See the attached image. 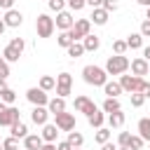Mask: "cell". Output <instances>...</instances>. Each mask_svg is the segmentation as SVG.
<instances>
[{"label": "cell", "mask_w": 150, "mask_h": 150, "mask_svg": "<svg viewBox=\"0 0 150 150\" xmlns=\"http://www.w3.org/2000/svg\"><path fill=\"white\" fill-rule=\"evenodd\" d=\"M82 77L87 84H94V87H103L108 82V73L98 66H84L82 68Z\"/></svg>", "instance_id": "6da1fadb"}, {"label": "cell", "mask_w": 150, "mask_h": 150, "mask_svg": "<svg viewBox=\"0 0 150 150\" xmlns=\"http://www.w3.org/2000/svg\"><path fill=\"white\" fill-rule=\"evenodd\" d=\"M108 75H124L129 70V59L124 54H115L105 61V68H103Z\"/></svg>", "instance_id": "7a4b0ae2"}, {"label": "cell", "mask_w": 150, "mask_h": 150, "mask_svg": "<svg viewBox=\"0 0 150 150\" xmlns=\"http://www.w3.org/2000/svg\"><path fill=\"white\" fill-rule=\"evenodd\" d=\"M35 30H38V38H52V33H54V19L49 14H38Z\"/></svg>", "instance_id": "3957f363"}, {"label": "cell", "mask_w": 150, "mask_h": 150, "mask_svg": "<svg viewBox=\"0 0 150 150\" xmlns=\"http://www.w3.org/2000/svg\"><path fill=\"white\" fill-rule=\"evenodd\" d=\"M89 30H91V21L89 19H77L73 23V28L68 30V35L73 38V42H80V40H84L89 35Z\"/></svg>", "instance_id": "277c9868"}, {"label": "cell", "mask_w": 150, "mask_h": 150, "mask_svg": "<svg viewBox=\"0 0 150 150\" xmlns=\"http://www.w3.org/2000/svg\"><path fill=\"white\" fill-rule=\"evenodd\" d=\"M141 84H143V77H136V75H120V87H122V91H127V94H134V91L141 94Z\"/></svg>", "instance_id": "5b68a950"}, {"label": "cell", "mask_w": 150, "mask_h": 150, "mask_svg": "<svg viewBox=\"0 0 150 150\" xmlns=\"http://www.w3.org/2000/svg\"><path fill=\"white\" fill-rule=\"evenodd\" d=\"M54 117H56L54 124H56L59 131H75V115H73V112H66V110H63V112H59V115H54Z\"/></svg>", "instance_id": "8992f818"}, {"label": "cell", "mask_w": 150, "mask_h": 150, "mask_svg": "<svg viewBox=\"0 0 150 150\" xmlns=\"http://www.w3.org/2000/svg\"><path fill=\"white\" fill-rule=\"evenodd\" d=\"M26 98H28L33 105H45V108H47V103H49L47 91H42L40 87H30V89L26 91Z\"/></svg>", "instance_id": "52a82bcc"}, {"label": "cell", "mask_w": 150, "mask_h": 150, "mask_svg": "<svg viewBox=\"0 0 150 150\" xmlns=\"http://www.w3.org/2000/svg\"><path fill=\"white\" fill-rule=\"evenodd\" d=\"M2 21H5V26H7V28H19V26L23 23V14H21L19 9H14V7H12V9H7V12H5Z\"/></svg>", "instance_id": "ba28073f"}, {"label": "cell", "mask_w": 150, "mask_h": 150, "mask_svg": "<svg viewBox=\"0 0 150 150\" xmlns=\"http://www.w3.org/2000/svg\"><path fill=\"white\" fill-rule=\"evenodd\" d=\"M73 23H75V19H73V14L70 12H59L56 14V19H54V28H59V30H70L73 28Z\"/></svg>", "instance_id": "9c48e42d"}, {"label": "cell", "mask_w": 150, "mask_h": 150, "mask_svg": "<svg viewBox=\"0 0 150 150\" xmlns=\"http://www.w3.org/2000/svg\"><path fill=\"white\" fill-rule=\"evenodd\" d=\"M75 110H77V112H84V115L89 117V115L96 112L98 108L94 105V101H91L89 96H77V98H75Z\"/></svg>", "instance_id": "30bf717a"}, {"label": "cell", "mask_w": 150, "mask_h": 150, "mask_svg": "<svg viewBox=\"0 0 150 150\" xmlns=\"http://www.w3.org/2000/svg\"><path fill=\"white\" fill-rule=\"evenodd\" d=\"M129 68H131V73L136 75V77H143V75H148V70H150V63L141 56V59H134V61H129Z\"/></svg>", "instance_id": "8fae6325"}, {"label": "cell", "mask_w": 150, "mask_h": 150, "mask_svg": "<svg viewBox=\"0 0 150 150\" xmlns=\"http://www.w3.org/2000/svg\"><path fill=\"white\" fill-rule=\"evenodd\" d=\"M14 122H19V108L7 105V110L0 115V127H12Z\"/></svg>", "instance_id": "7c38bea8"}, {"label": "cell", "mask_w": 150, "mask_h": 150, "mask_svg": "<svg viewBox=\"0 0 150 150\" xmlns=\"http://www.w3.org/2000/svg\"><path fill=\"white\" fill-rule=\"evenodd\" d=\"M30 120H33L35 124L45 127V124H47V120H49V110H47L45 105H35V108H33V112H30Z\"/></svg>", "instance_id": "4fadbf2b"}, {"label": "cell", "mask_w": 150, "mask_h": 150, "mask_svg": "<svg viewBox=\"0 0 150 150\" xmlns=\"http://www.w3.org/2000/svg\"><path fill=\"white\" fill-rule=\"evenodd\" d=\"M40 136H42V141H45V143H56V136H59L56 124H49V122H47V124L42 127V134H40Z\"/></svg>", "instance_id": "5bb4252c"}, {"label": "cell", "mask_w": 150, "mask_h": 150, "mask_svg": "<svg viewBox=\"0 0 150 150\" xmlns=\"http://www.w3.org/2000/svg\"><path fill=\"white\" fill-rule=\"evenodd\" d=\"M45 145V141H42V136H38V134H28L26 138H23V148L26 150H40Z\"/></svg>", "instance_id": "9a60e30c"}, {"label": "cell", "mask_w": 150, "mask_h": 150, "mask_svg": "<svg viewBox=\"0 0 150 150\" xmlns=\"http://www.w3.org/2000/svg\"><path fill=\"white\" fill-rule=\"evenodd\" d=\"M89 21H94L96 26H105V23H108V12H105L103 7H96V9H91Z\"/></svg>", "instance_id": "2e32d148"}, {"label": "cell", "mask_w": 150, "mask_h": 150, "mask_svg": "<svg viewBox=\"0 0 150 150\" xmlns=\"http://www.w3.org/2000/svg\"><path fill=\"white\" fill-rule=\"evenodd\" d=\"M47 110H49V115H59V112H63L66 110V98H49V103H47Z\"/></svg>", "instance_id": "e0dca14e"}, {"label": "cell", "mask_w": 150, "mask_h": 150, "mask_svg": "<svg viewBox=\"0 0 150 150\" xmlns=\"http://www.w3.org/2000/svg\"><path fill=\"white\" fill-rule=\"evenodd\" d=\"M103 94H105V98H117V96L122 94L120 82H105V84H103Z\"/></svg>", "instance_id": "ac0fdd59"}, {"label": "cell", "mask_w": 150, "mask_h": 150, "mask_svg": "<svg viewBox=\"0 0 150 150\" xmlns=\"http://www.w3.org/2000/svg\"><path fill=\"white\" fill-rule=\"evenodd\" d=\"M82 47H84V52H96L98 47H101V40H98V35H87L84 40H82Z\"/></svg>", "instance_id": "d6986e66"}, {"label": "cell", "mask_w": 150, "mask_h": 150, "mask_svg": "<svg viewBox=\"0 0 150 150\" xmlns=\"http://www.w3.org/2000/svg\"><path fill=\"white\" fill-rule=\"evenodd\" d=\"M108 124H110V129H117V127H122V124H124V112H122V110L108 112Z\"/></svg>", "instance_id": "ffe728a7"}, {"label": "cell", "mask_w": 150, "mask_h": 150, "mask_svg": "<svg viewBox=\"0 0 150 150\" xmlns=\"http://www.w3.org/2000/svg\"><path fill=\"white\" fill-rule=\"evenodd\" d=\"M138 136L143 141H150V117H141L138 120Z\"/></svg>", "instance_id": "44dd1931"}, {"label": "cell", "mask_w": 150, "mask_h": 150, "mask_svg": "<svg viewBox=\"0 0 150 150\" xmlns=\"http://www.w3.org/2000/svg\"><path fill=\"white\" fill-rule=\"evenodd\" d=\"M9 129H12V136H14V138H26V136H28V127H26L21 120H19V122H14Z\"/></svg>", "instance_id": "7402d4cb"}, {"label": "cell", "mask_w": 150, "mask_h": 150, "mask_svg": "<svg viewBox=\"0 0 150 150\" xmlns=\"http://www.w3.org/2000/svg\"><path fill=\"white\" fill-rule=\"evenodd\" d=\"M124 42H127L129 49H141V47H143V35H141V33H131Z\"/></svg>", "instance_id": "603a6c76"}, {"label": "cell", "mask_w": 150, "mask_h": 150, "mask_svg": "<svg viewBox=\"0 0 150 150\" xmlns=\"http://www.w3.org/2000/svg\"><path fill=\"white\" fill-rule=\"evenodd\" d=\"M56 87V77H52V75H42L40 77V89L42 91H52Z\"/></svg>", "instance_id": "cb8c5ba5"}, {"label": "cell", "mask_w": 150, "mask_h": 150, "mask_svg": "<svg viewBox=\"0 0 150 150\" xmlns=\"http://www.w3.org/2000/svg\"><path fill=\"white\" fill-rule=\"evenodd\" d=\"M87 120H89V124H91L94 129H101V127H103V120H105V115H103L101 110H96V112H91Z\"/></svg>", "instance_id": "d4e9b609"}, {"label": "cell", "mask_w": 150, "mask_h": 150, "mask_svg": "<svg viewBox=\"0 0 150 150\" xmlns=\"http://www.w3.org/2000/svg\"><path fill=\"white\" fill-rule=\"evenodd\" d=\"M73 148H82V143H84V136L80 134V131H68V138H66Z\"/></svg>", "instance_id": "484cf974"}, {"label": "cell", "mask_w": 150, "mask_h": 150, "mask_svg": "<svg viewBox=\"0 0 150 150\" xmlns=\"http://www.w3.org/2000/svg\"><path fill=\"white\" fill-rule=\"evenodd\" d=\"M19 56H21V54H19L16 49H12L9 45H7L5 49H2V59H5L7 63H14V61H19Z\"/></svg>", "instance_id": "4316f807"}, {"label": "cell", "mask_w": 150, "mask_h": 150, "mask_svg": "<svg viewBox=\"0 0 150 150\" xmlns=\"http://www.w3.org/2000/svg\"><path fill=\"white\" fill-rule=\"evenodd\" d=\"M94 141H96L98 145H103V143H108V141H110V129H105V127H101V129H96V136H94Z\"/></svg>", "instance_id": "83f0119b"}, {"label": "cell", "mask_w": 150, "mask_h": 150, "mask_svg": "<svg viewBox=\"0 0 150 150\" xmlns=\"http://www.w3.org/2000/svg\"><path fill=\"white\" fill-rule=\"evenodd\" d=\"M84 54V47H82V42H73L70 47H68V56L70 59H80Z\"/></svg>", "instance_id": "f1b7e54d"}, {"label": "cell", "mask_w": 150, "mask_h": 150, "mask_svg": "<svg viewBox=\"0 0 150 150\" xmlns=\"http://www.w3.org/2000/svg\"><path fill=\"white\" fill-rule=\"evenodd\" d=\"M0 101L5 103V105H12L14 101H16V94H14V89H5V91H0Z\"/></svg>", "instance_id": "f546056e"}, {"label": "cell", "mask_w": 150, "mask_h": 150, "mask_svg": "<svg viewBox=\"0 0 150 150\" xmlns=\"http://www.w3.org/2000/svg\"><path fill=\"white\" fill-rule=\"evenodd\" d=\"M115 110H122L120 101L117 98H105L103 101V112H115Z\"/></svg>", "instance_id": "4dcf8cb0"}, {"label": "cell", "mask_w": 150, "mask_h": 150, "mask_svg": "<svg viewBox=\"0 0 150 150\" xmlns=\"http://www.w3.org/2000/svg\"><path fill=\"white\" fill-rule=\"evenodd\" d=\"M56 42H59V47L68 49V47L73 45V38L68 35V30H61V33H59V38H56Z\"/></svg>", "instance_id": "1f68e13d"}, {"label": "cell", "mask_w": 150, "mask_h": 150, "mask_svg": "<svg viewBox=\"0 0 150 150\" xmlns=\"http://www.w3.org/2000/svg\"><path fill=\"white\" fill-rule=\"evenodd\" d=\"M2 150H19V138H14V136L5 138L2 141Z\"/></svg>", "instance_id": "d6a6232c"}, {"label": "cell", "mask_w": 150, "mask_h": 150, "mask_svg": "<svg viewBox=\"0 0 150 150\" xmlns=\"http://www.w3.org/2000/svg\"><path fill=\"white\" fill-rule=\"evenodd\" d=\"M56 84L70 87V84H73V75H70V73H59V75H56Z\"/></svg>", "instance_id": "836d02e7"}, {"label": "cell", "mask_w": 150, "mask_h": 150, "mask_svg": "<svg viewBox=\"0 0 150 150\" xmlns=\"http://www.w3.org/2000/svg\"><path fill=\"white\" fill-rule=\"evenodd\" d=\"M127 148H129V150H141V148H143V138H141V136H131Z\"/></svg>", "instance_id": "e575fe53"}, {"label": "cell", "mask_w": 150, "mask_h": 150, "mask_svg": "<svg viewBox=\"0 0 150 150\" xmlns=\"http://www.w3.org/2000/svg\"><path fill=\"white\" fill-rule=\"evenodd\" d=\"M47 5H49V9H52V12H56V14H59V12H63V7H66V0H49Z\"/></svg>", "instance_id": "d590c367"}, {"label": "cell", "mask_w": 150, "mask_h": 150, "mask_svg": "<svg viewBox=\"0 0 150 150\" xmlns=\"http://www.w3.org/2000/svg\"><path fill=\"white\" fill-rule=\"evenodd\" d=\"M127 49H129V47H127L124 40H115V42H112V52H115V54H124Z\"/></svg>", "instance_id": "8d00e7d4"}, {"label": "cell", "mask_w": 150, "mask_h": 150, "mask_svg": "<svg viewBox=\"0 0 150 150\" xmlns=\"http://www.w3.org/2000/svg\"><path fill=\"white\" fill-rule=\"evenodd\" d=\"M129 96H131V105H134V108H141V105H143V101H145V96H143V94H138V91H134V94H129Z\"/></svg>", "instance_id": "74e56055"}, {"label": "cell", "mask_w": 150, "mask_h": 150, "mask_svg": "<svg viewBox=\"0 0 150 150\" xmlns=\"http://www.w3.org/2000/svg\"><path fill=\"white\" fill-rule=\"evenodd\" d=\"M9 77V63L0 56V80H7Z\"/></svg>", "instance_id": "f35d334b"}, {"label": "cell", "mask_w": 150, "mask_h": 150, "mask_svg": "<svg viewBox=\"0 0 150 150\" xmlns=\"http://www.w3.org/2000/svg\"><path fill=\"white\" fill-rule=\"evenodd\" d=\"M9 47H12V49H16V52L21 54V52H23V47H26V42H23L21 38H12V42H9Z\"/></svg>", "instance_id": "ab89813d"}, {"label": "cell", "mask_w": 150, "mask_h": 150, "mask_svg": "<svg viewBox=\"0 0 150 150\" xmlns=\"http://www.w3.org/2000/svg\"><path fill=\"white\" fill-rule=\"evenodd\" d=\"M54 89H56V96H59V98H66V96H70V87H66V84H56Z\"/></svg>", "instance_id": "60d3db41"}, {"label": "cell", "mask_w": 150, "mask_h": 150, "mask_svg": "<svg viewBox=\"0 0 150 150\" xmlns=\"http://www.w3.org/2000/svg\"><path fill=\"white\" fill-rule=\"evenodd\" d=\"M129 138H131V134H129V131H122L120 138H117V145H120V148H127V145H129Z\"/></svg>", "instance_id": "b9f144b4"}, {"label": "cell", "mask_w": 150, "mask_h": 150, "mask_svg": "<svg viewBox=\"0 0 150 150\" xmlns=\"http://www.w3.org/2000/svg\"><path fill=\"white\" fill-rule=\"evenodd\" d=\"M101 7L110 14V12H115V9H117V2H115V0H103V5H101Z\"/></svg>", "instance_id": "7bdbcfd3"}, {"label": "cell", "mask_w": 150, "mask_h": 150, "mask_svg": "<svg viewBox=\"0 0 150 150\" xmlns=\"http://www.w3.org/2000/svg\"><path fill=\"white\" fill-rule=\"evenodd\" d=\"M66 2H68V7H70L73 12H77V9L84 7V0H66Z\"/></svg>", "instance_id": "ee69618b"}, {"label": "cell", "mask_w": 150, "mask_h": 150, "mask_svg": "<svg viewBox=\"0 0 150 150\" xmlns=\"http://www.w3.org/2000/svg\"><path fill=\"white\" fill-rule=\"evenodd\" d=\"M138 33H141L143 38H150V21H148V19L141 23V30H138Z\"/></svg>", "instance_id": "f6af8a7d"}, {"label": "cell", "mask_w": 150, "mask_h": 150, "mask_svg": "<svg viewBox=\"0 0 150 150\" xmlns=\"http://www.w3.org/2000/svg\"><path fill=\"white\" fill-rule=\"evenodd\" d=\"M141 94H143L145 98H150V82H145V80H143V84H141Z\"/></svg>", "instance_id": "bcb514c9"}, {"label": "cell", "mask_w": 150, "mask_h": 150, "mask_svg": "<svg viewBox=\"0 0 150 150\" xmlns=\"http://www.w3.org/2000/svg\"><path fill=\"white\" fill-rule=\"evenodd\" d=\"M84 5H89L91 9H96V7H101V5H103V0H84Z\"/></svg>", "instance_id": "7dc6e473"}, {"label": "cell", "mask_w": 150, "mask_h": 150, "mask_svg": "<svg viewBox=\"0 0 150 150\" xmlns=\"http://www.w3.org/2000/svg\"><path fill=\"white\" fill-rule=\"evenodd\" d=\"M56 150H73V145H70L68 141H61V143L56 145Z\"/></svg>", "instance_id": "c3c4849f"}, {"label": "cell", "mask_w": 150, "mask_h": 150, "mask_svg": "<svg viewBox=\"0 0 150 150\" xmlns=\"http://www.w3.org/2000/svg\"><path fill=\"white\" fill-rule=\"evenodd\" d=\"M12 5H14V0H0V7L2 9H12Z\"/></svg>", "instance_id": "681fc988"}, {"label": "cell", "mask_w": 150, "mask_h": 150, "mask_svg": "<svg viewBox=\"0 0 150 150\" xmlns=\"http://www.w3.org/2000/svg\"><path fill=\"white\" fill-rule=\"evenodd\" d=\"M101 150H117V145L108 141V143H103V145H101Z\"/></svg>", "instance_id": "f907efd6"}, {"label": "cell", "mask_w": 150, "mask_h": 150, "mask_svg": "<svg viewBox=\"0 0 150 150\" xmlns=\"http://www.w3.org/2000/svg\"><path fill=\"white\" fill-rule=\"evenodd\" d=\"M143 59L150 63V47H145V49H143Z\"/></svg>", "instance_id": "816d5d0a"}, {"label": "cell", "mask_w": 150, "mask_h": 150, "mask_svg": "<svg viewBox=\"0 0 150 150\" xmlns=\"http://www.w3.org/2000/svg\"><path fill=\"white\" fill-rule=\"evenodd\" d=\"M40 150H56V145H54V143H45Z\"/></svg>", "instance_id": "f5cc1de1"}, {"label": "cell", "mask_w": 150, "mask_h": 150, "mask_svg": "<svg viewBox=\"0 0 150 150\" xmlns=\"http://www.w3.org/2000/svg\"><path fill=\"white\" fill-rule=\"evenodd\" d=\"M7 89V80H0V91H5Z\"/></svg>", "instance_id": "db71d44e"}, {"label": "cell", "mask_w": 150, "mask_h": 150, "mask_svg": "<svg viewBox=\"0 0 150 150\" xmlns=\"http://www.w3.org/2000/svg\"><path fill=\"white\" fill-rule=\"evenodd\" d=\"M138 5H143V7H150V0H136Z\"/></svg>", "instance_id": "11a10c76"}, {"label": "cell", "mask_w": 150, "mask_h": 150, "mask_svg": "<svg viewBox=\"0 0 150 150\" xmlns=\"http://www.w3.org/2000/svg\"><path fill=\"white\" fill-rule=\"evenodd\" d=\"M5 28H7V26H5V21H2V19H0V35H2V33H5Z\"/></svg>", "instance_id": "9f6ffc18"}, {"label": "cell", "mask_w": 150, "mask_h": 150, "mask_svg": "<svg viewBox=\"0 0 150 150\" xmlns=\"http://www.w3.org/2000/svg\"><path fill=\"white\" fill-rule=\"evenodd\" d=\"M5 110H7V105H5V103H2V101H0V115H2V112H5Z\"/></svg>", "instance_id": "6f0895ef"}, {"label": "cell", "mask_w": 150, "mask_h": 150, "mask_svg": "<svg viewBox=\"0 0 150 150\" xmlns=\"http://www.w3.org/2000/svg\"><path fill=\"white\" fill-rule=\"evenodd\" d=\"M145 19L150 21V7H145Z\"/></svg>", "instance_id": "680465c9"}, {"label": "cell", "mask_w": 150, "mask_h": 150, "mask_svg": "<svg viewBox=\"0 0 150 150\" xmlns=\"http://www.w3.org/2000/svg\"><path fill=\"white\" fill-rule=\"evenodd\" d=\"M117 150H129V148H117Z\"/></svg>", "instance_id": "91938a15"}, {"label": "cell", "mask_w": 150, "mask_h": 150, "mask_svg": "<svg viewBox=\"0 0 150 150\" xmlns=\"http://www.w3.org/2000/svg\"><path fill=\"white\" fill-rule=\"evenodd\" d=\"M0 150H2V143H0Z\"/></svg>", "instance_id": "94428289"}, {"label": "cell", "mask_w": 150, "mask_h": 150, "mask_svg": "<svg viewBox=\"0 0 150 150\" xmlns=\"http://www.w3.org/2000/svg\"><path fill=\"white\" fill-rule=\"evenodd\" d=\"M73 150H80V148H73Z\"/></svg>", "instance_id": "6125c7cd"}, {"label": "cell", "mask_w": 150, "mask_h": 150, "mask_svg": "<svg viewBox=\"0 0 150 150\" xmlns=\"http://www.w3.org/2000/svg\"><path fill=\"white\" fill-rule=\"evenodd\" d=\"M148 75H150V70H148Z\"/></svg>", "instance_id": "be15d7a7"}, {"label": "cell", "mask_w": 150, "mask_h": 150, "mask_svg": "<svg viewBox=\"0 0 150 150\" xmlns=\"http://www.w3.org/2000/svg\"><path fill=\"white\" fill-rule=\"evenodd\" d=\"M0 143H2V141H0Z\"/></svg>", "instance_id": "e7e4bbea"}, {"label": "cell", "mask_w": 150, "mask_h": 150, "mask_svg": "<svg viewBox=\"0 0 150 150\" xmlns=\"http://www.w3.org/2000/svg\"><path fill=\"white\" fill-rule=\"evenodd\" d=\"M148 143H150V141H148Z\"/></svg>", "instance_id": "03108f58"}]
</instances>
